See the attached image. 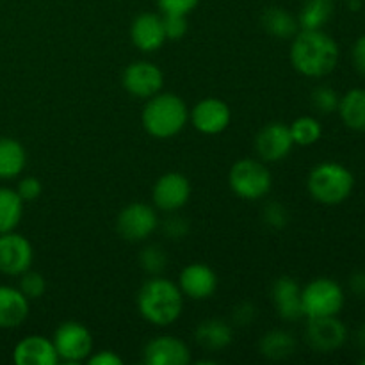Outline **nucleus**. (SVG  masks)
Here are the masks:
<instances>
[{"label": "nucleus", "mask_w": 365, "mask_h": 365, "mask_svg": "<svg viewBox=\"0 0 365 365\" xmlns=\"http://www.w3.org/2000/svg\"><path fill=\"white\" fill-rule=\"evenodd\" d=\"M344 302V291L331 278H316L302 289L303 317H309V319L339 316Z\"/></svg>", "instance_id": "obj_5"}, {"label": "nucleus", "mask_w": 365, "mask_h": 365, "mask_svg": "<svg viewBox=\"0 0 365 365\" xmlns=\"http://www.w3.org/2000/svg\"><path fill=\"white\" fill-rule=\"evenodd\" d=\"M178 287L182 294L191 299H207L214 296L217 289V277L214 269L207 264H189L178 278Z\"/></svg>", "instance_id": "obj_16"}, {"label": "nucleus", "mask_w": 365, "mask_h": 365, "mask_svg": "<svg viewBox=\"0 0 365 365\" xmlns=\"http://www.w3.org/2000/svg\"><path fill=\"white\" fill-rule=\"evenodd\" d=\"M130 38L135 48L141 52H155L166 41L163 16L155 13H141L134 18Z\"/></svg>", "instance_id": "obj_17"}, {"label": "nucleus", "mask_w": 365, "mask_h": 365, "mask_svg": "<svg viewBox=\"0 0 365 365\" xmlns=\"http://www.w3.org/2000/svg\"><path fill=\"white\" fill-rule=\"evenodd\" d=\"M168 216L163 221L159 220L160 232L164 234V237L170 239V241H182V239L187 237L189 230H191V223H189L187 217L180 216L178 210L175 212H166Z\"/></svg>", "instance_id": "obj_31"}, {"label": "nucleus", "mask_w": 365, "mask_h": 365, "mask_svg": "<svg viewBox=\"0 0 365 365\" xmlns=\"http://www.w3.org/2000/svg\"><path fill=\"white\" fill-rule=\"evenodd\" d=\"M145 364L148 365H187L191 351L187 344L173 335H159L145 346Z\"/></svg>", "instance_id": "obj_15"}, {"label": "nucleus", "mask_w": 365, "mask_h": 365, "mask_svg": "<svg viewBox=\"0 0 365 365\" xmlns=\"http://www.w3.org/2000/svg\"><path fill=\"white\" fill-rule=\"evenodd\" d=\"M349 289L356 298H365V271H356L349 277Z\"/></svg>", "instance_id": "obj_40"}, {"label": "nucleus", "mask_w": 365, "mask_h": 365, "mask_svg": "<svg viewBox=\"0 0 365 365\" xmlns=\"http://www.w3.org/2000/svg\"><path fill=\"white\" fill-rule=\"evenodd\" d=\"M139 266L143 267L145 273L150 277H160L166 271L168 266V255L160 246L148 245L141 250L139 253Z\"/></svg>", "instance_id": "obj_29"}, {"label": "nucleus", "mask_w": 365, "mask_h": 365, "mask_svg": "<svg viewBox=\"0 0 365 365\" xmlns=\"http://www.w3.org/2000/svg\"><path fill=\"white\" fill-rule=\"evenodd\" d=\"M153 205L163 212H175L180 210L191 198V184L187 177L182 173H164L155 182L152 191Z\"/></svg>", "instance_id": "obj_12"}, {"label": "nucleus", "mask_w": 365, "mask_h": 365, "mask_svg": "<svg viewBox=\"0 0 365 365\" xmlns=\"http://www.w3.org/2000/svg\"><path fill=\"white\" fill-rule=\"evenodd\" d=\"M339 45L330 34L319 31H299L291 43V64L305 77L330 75L339 63Z\"/></svg>", "instance_id": "obj_1"}, {"label": "nucleus", "mask_w": 365, "mask_h": 365, "mask_svg": "<svg viewBox=\"0 0 365 365\" xmlns=\"http://www.w3.org/2000/svg\"><path fill=\"white\" fill-rule=\"evenodd\" d=\"M310 102H312L314 109L321 114H331L337 113L339 103H341V96L335 91L331 86L321 84L310 95Z\"/></svg>", "instance_id": "obj_30"}, {"label": "nucleus", "mask_w": 365, "mask_h": 365, "mask_svg": "<svg viewBox=\"0 0 365 365\" xmlns=\"http://www.w3.org/2000/svg\"><path fill=\"white\" fill-rule=\"evenodd\" d=\"M294 141L287 125L274 123L266 125L255 138V150L264 163H278L291 153Z\"/></svg>", "instance_id": "obj_14"}, {"label": "nucleus", "mask_w": 365, "mask_h": 365, "mask_svg": "<svg viewBox=\"0 0 365 365\" xmlns=\"http://www.w3.org/2000/svg\"><path fill=\"white\" fill-rule=\"evenodd\" d=\"M192 127L207 135L221 134L230 125L232 113L228 103L220 98H205L196 103L189 113Z\"/></svg>", "instance_id": "obj_13"}, {"label": "nucleus", "mask_w": 365, "mask_h": 365, "mask_svg": "<svg viewBox=\"0 0 365 365\" xmlns=\"http://www.w3.org/2000/svg\"><path fill=\"white\" fill-rule=\"evenodd\" d=\"M360 364L365 365V356H364V359H360Z\"/></svg>", "instance_id": "obj_42"}, {"label": "nucleus", "mask_w": 365, "mask_h": 365, "mask_svg": "<svg viewBox=\"0 0 365 365\" xmlns=\"http://www.w3.org/2000/svg\"><path fill=\"white\" fill-rule=\"evenodd\" d=\"M157 228H159L157 210L143 202H134L125 207L116 220L118 234L128 242L145 241Z\"/></svg>", "instance_id": "obj_7"}, {"label": "nucleus", "mask_w": 365, "mask_h": 365, "mask_svg": "<svg viewBox=\"0 0 365 365\" xmlns=\"http://www.w3.org/2000/svg\"><path fill=\"white\" fill-rule=\"evenodd\" d=\"M59 360L77 364L88 360L93 353V335L84 324L77 321H66L56 330L52 339Z\"/></svg>", "instance_id": "obj_8"}, {"label": "nucleus", "mask_w": 365, "mask_h": 365, "mask_svg": "<svg viewBox=\"0 0 365 365\" xmlns=\"http://www.w3.org/2000/svg\"><path fill=\"white\" fill-rule=\"evenodd\" d=\"M257 317V307L252 302H241L234 307L232 310V321H234L237 327H248L255 321Z\"/></svg>", "instance_id": "obj_36"}, {"label": "nucleus", "mask_w": 365, "mask_h": 365, "mask_svg": "<svg viewBox=\"0 0 365 365\" xmlns=\"http://www.w3.org/2000/svg\"><path fill=\"white\" fill-rule=\"evenodd\" d=\"M260 24H262L264 31L271 34L277 39H292L298 34L299 29L298 18L292 13H289L284 7H267L264 9L262 16H260Z\"/></svg>", "instance_id": "obj_22"}, {"label": "nucleus", "mask_w": 365, "mask_h": 365, "mask_svg": "<svg viewBox=\"0 0 365 365\" xmlns=\"http://www.w3.org/2000/svg\"><path fill=\"white\" fill-rule=\"evenodd\" d=\"M24 203L16 189L0 187V234L16 230L24 216Z\"/></svg>", "instance_id": "obj_27"}, {"label": "nucleus", "mask_w": 365, "mask_h": 365, "mask_svg": "<svg viewBox=\"0 0 365 365\" xmlns=\"http://www.w3.org/2000/svg\"><path fill=\"white\" fill-rule=\"evenodd\" d=\"M337 113L341 114L346 127L356 132H365V89H349L341 98Z\"/></svg>", "instance_id": "obj_23"}, {"label": "nucleus", "mask_w": 365, "mask_h": 365, "mask_svg": "<svg viewBox=\"0 0 365 365\" xmlns=\"http://www.w3.org/2000/svg\"><path fill=\"white\" fill-rule=\"evenodd\" d=\"M334 0H305L298 14L299 29L303 31H319L334 16Z\"/></svg>", "instance_id": "obj_25"}, {"label": "nucleus", "mask_w": 365, "mask_h": 365, "mask_svg": "<svg viewBox=\"0 0 365 365\" xmlns=\"http://www.w3.org/2000/svg\"><path fill=\"white\" fill-rule=\"evenodd\" d=\"M34 252L24 235L16 232L0 234V273L7 277H20L31 269Z\"/></svg>", "instance_id": "obj_11"}, {"label": "nucleus", "mask_w": 365, "mask_h": 365, "mask_svg": "<svg viewBox=\"0 0 365 365\" xmlns=\"http://www.w3.org/2000/svg\"><path fill=\"white\" fill-rule=\"evenodd\" d=\"M228 182L235 196L255 202L271 191L273 175L264 160L241 159L232 166Z\"/></svg>", "instance_id": "obj_6"}, {"label": "nucleus", "mask_w": 365, "mask_h": 365, "mask_svg": "<svg viewBox=\"0 0 365 365\" xmlns=\"http://www.w3.org/2000/svg\"><path fill=\"white\" fill-rule=\"evenodd\" d=\"M356 342H359L362 348H365V321H364L362 327L359 328V331H356Z\"/></svg>", "instance_id": "obj_41"}, {"label": "nucleus", "mask_w": 365, "mask_h": 365, "mask_svg": "<svg viewBox=\"0 0 365 365\" xmlns=\"http://www.w3.org/2000/svg\"><path fill=\"white\" fill-rule=\"evenodd\" d=\"M289 130H291L294 145L299 146L316 145L321 139V135H323V127L312 116H302L298 120H294L291 127H289Z\"/></svg>", "instance_id": "obj_28"}, {"label": "nucleus", "mask_w": 365, "mask_h": 365, "mask_svg": "<svg viewBox=\"0 0 365 365\" xmlns=\"http://www.w3.org/2000/svg\"><path fill=\"white\" fill-rule=\"evenodd\" d=\"M29 316V299L16 287L0 285V328L11 330L25 323Z\"/></svg>", "instance_id": "obj_20"}, {"label": "nucleus", "mask_w": 365, "mask_h": 365, "mask_svg": "<svg viewBox=\"0 0 365 365\" xmlns=\"http://www.w3.org/2000/svg\"><path fill=\"white\" fill-rule=\"evenodd\" d=\"M351 61L355 70L365 77V34L360 36L351 48Z\"/></svg>", "instance_id": "obj_38"}, {"label": "nucleus", "mask_w": 365, "mask_h": 365, "mask_svg": "<svg viewBox=\"0 0 365 365\" xmlns=\"http://www.w3.org/2000/svg\"><path fill=\"white\" fill-rule=\"evenodd\" d=\"M163 25L166 39L178 41L187 34V16L185 14H163Z\"/></svg>", "instance_id": "obj_34"}, {"label": "nucleus", "mask_w": 365, "mask_h": 365, "mask_svg": "<svg viewBox=\"0 0 365 365\" xmlns=\"http://www.w3.org/2000/svg\"><path fill=\"white\" fill-rule=\"evenodd\" d=\"M141 121L145 130L155 139L175 138L189 121V109L175 93H157L146 100Z\"/></svg>", "instance_id": "obj_3"}, {"label": "nucleus", "mask_w": 365, "mask_h": 365, "mask_svg": "<svg viewBox=\"0 0 365 365\" xmlns=\"http://www.w3.org/2000/svg\"><path fill=\"white\" fill-rule=\"evenodd\" d=\"M18 289H20V291L24 292L25 298L31 302V299H38L45 294L46 282L45 278H43V274L27 269L25 273L20 274V284H18Z\"/></svg>", "instance_id": "obj_32"}, {"label": "nucleus", "mask_w": 365, "mask_h": 365, "mask_svg": "<svg viewBox=\"0 0 365 365\" xmlns=\"http://www.w3.org/2000/svg\"><path fill=\"white\" fill-rule=\"evenodd\" d=\"M305 339L317 353H334L348 341V328L337 316L309 319Z\"/></svg>", "instance_id": "obj_9"}, {"label": "nucleus", "mask_w": 365, "mask_h": 365, "mask_svg": "<svg viewBox=\"0 0 365 365\" xmlns=\"http://www.w3.org/2000/svg\"><path fill=\"white\" fill-rule=\"evenodd\" d=\"M310 196L323 205H339L351 196L355 177L341 163H321L307 178Z\"/></svg>", "instance_id": "obj_4"}, {"label": "nucleus", "mask_w": 365, "mask_h": 365, "mask_svg": "<svg viewBox=\"0 0 365 365\" xmlns=\"http://www.w3.org/2000/svg\"><path fill=\"white\" fill-rule=\"evenodd\" d=\"M27 153L21 143L11 138H0V178H16L24 171Z\"/></svg>", "instance_id": "obj_26"}, {"label": "nucleus", "mask_w": 365, "mask_h": 365, "mask_svg": "<svg viewBox=\"0 0 365 365\" xmlns=\"http://www.w3.org/2000/svg\"><path fill=\"white\" fill-rule=\"evenodd\" d=\"M234 331L223 319H205L196 327L195 341L202 349L210 353L223 351L232 344Z\"/></svg>", "instance_id": "obj_21"}, {"label": "nucleus", "mask_w": 365, "mask_h": 365, "mask_svg": "<svg viewBox=\"0 0 365 365\" xmlns=\"http://www.w3.org/2000/svg\"><path fill=\"white\" fill-rule=\"evenodd\" d=\"M296 339L287 330H271L260 339L259 349L260 355L267 360H285L296 351Z\"/></svg>", "instance_id": "obj_24"}, {"label": "nucleus", "mask_w": 365, "mask_h": 365, "mask_svg": "<svg viewBox=\"0 0 365 365\" xmlns=\"http://www.w3.org/2000/svg\"><path fill=\"white\" fill-rule=\"evenodd\" d=\"M123 88L135 98L148 100L160 93L164 84V75L159 66L148 61H135L128 64L123 71Z\"/></svg>", "instance_id": "obj_10"}, {"label": "nucleus", "mask_w": 365, "mask_h": 365, "mask_svg": "<svg viewBox=\"0 0 365 365\" xmlns=\"http://www.w3.org/2000/svg\"><path fill=\"white\" fill-rule=\"evenodd\" d=\"M271 298L277 314L285 321H298L303 317L302 287L291 277H280L271 287Z\"/></svg>", "instance_id": "obj_18"}, {"label": "nucleus", "mask_w": 365, "mask_h": 365, "mask_svg": "<svg viewBox=\"0 0 365 365\" xmlns=\"http://www.w3.org/2000/svg\"><path fill=\"white\" fill-rule=\"evenodd\" d=\"M198 4L200 0H157V6L163 14H185V16L196 9Z\"/></svg>", "instance_id": "obj_35"}, {"label": "nucleus", "mask_w": 365, "mask_h": 365, "mask_svg": "<svg viewBox=\"0 0 365 365\" xmlns=\"http://www.w3.org/2000/svg\"><path fill=\"white\" fill-rule=\"evenodd\" d=\"M41 191L43 185L36 177H24L18 182L16 192L20 195V198L24 200V202H34V200L39 198Z\"/></svg>", "instance_id": "obj_37"}, {"label": "nucleus", "mask_w": 365, "mask_h": 365, "mask_svg": "<svg viewBox=\"0 0 365 365\" xmlns=\"http://www.w3.org/2000/svg\"><path fill=\"white\" fill-rule=\"evenodd\" d=\"M138 309L143 319L155 327H170L184 310V294L180 287L163 277H152L138 292Z\"/></svg>", "instance_id": "obj_2"}, {"label": "nucleus", "mask_w": 365, "mask_h": 365, "mask_svg": "<svg viewBox=\"0 0 365 365\" xmlns=\"http://www.w3.org/2000/svg\"><path fill=\"white\" fill-rule=\"evenodd\" d=\"M88 362L91 365H121L123 364V360H121L114 351H107V349H103V351L95 353V355L91 353V355L88 356Z\"/></svg>", "instance_id": "obj_39"}, {"label": "nucleus", "mask_w": 365, "mask_h": 365, "mask_svg": "<svg viewBox=\"0 0 365 365\" xmlns=\"http://www.w3.org/2000/svg\"><path fill=\"white\" fill-rule=\"evenodd\" d=\"M262 220L273 230H282L289 225V210L280 202H269L262 210Z\"/></svg>", "instance_id": "obj_33"}, {"label": "nucleus", "mask_w": 365, "mask_h": 365, "mask_svg": "<svg viewBox=\"0 0 365 365\" xmlns=\"http://www.w3.org/2000/svg\"><path fill=\"white\" fill-rule=\"evenodd\" d=\"M13 360L16 365H56L59 355L50 339L29 335L14 346Z\"/></svg>", "instance_id": "obj_19"}]
</instances>
